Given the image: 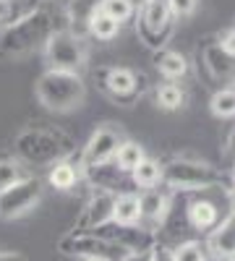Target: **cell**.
Here are the masks:
<instances>
[{"label": "cell", "instance_id": "2", "mask_svg": "<svg viewBox=\"0 0 235 261\" xmlns=\"http://www.w3.org/2000/svg\"><path fill=\"white\" fill-rule=\"evenodd\" d=\"M162 183L173 191L183 193H199V191H215V188H230L232 175L220 167H215L206 160L196 157H173L162 162Z\"/></svg>", "mask_w": 235, "mask_h": 261}, {"label": "cell", "instance_id": "26", "mask_svg": "<svg viewBox=\"0 0 235 261\" xmlns=\"http://www.w3.org/2000/svg\"><path fill=\"white\" fill-rule=\"evenodd\" d=\"M173 258L175 261H206L209 248H206V243L196 241V238H188V241L173 246Z\"/></svg>", "mask_w": 235, "mask_h": 261}, {"label": "cell", "instance_id": "12", "mask_svg": "<svg viewBox=\"0 0 235 261\" xmlns=\"http://www.w3.org/2000/svg\"><path fill=\"white\" fill-rule=\"evenodd\" d=\"M115 191H108V188H94L89 201L84 204L81 209V217L76 222V230L73 232H89V230H97L102 225H108L113 220V206H115Z\"/></svg>", "mask_w": 235, "mask_h": 261}, {"label": "cell", "instance_id": "10", "mask_svg": "<svg viewBox=\"0 0 235 261\" xmlns=\"http://www.w3.org/2000/svg\"><path fill=\"white\" fill-rule=\"evenodd\" d=\"M123 130L115 128L113 123H102L92 130L89 141L81 146V157H79V165L81 170L87 172L92 167H99V165H108L115 160V151L118 146L123 144Z\"/></svg>", "mask_w": 235, "mask_h": 261}, {"label": "cell", "instance_id": "13", "mask_svg": "<svg viewBox=\"0 0 235 261\" xmlns=\"http://www.w3.org/2000/svg\"><path fill=\"white\" fill-rule=\"evenodd\" d=\"M173 199H175V191L167 188L165 183L157 186V188H146V191H139V201H141V225L149 227V230H160L165 217L173 206Z\"/></svg>", "mask_w": 235, "mask_h": 261}, {"label": "cell", "instance_id": "39", "mask_svg": "<svg viewBox=\"0 0 235 261\" xmlns=\"http://www.w3.org/2000/svg\"><path fill=\"white\" fill-rule=\"evenodd\" d=\"M84 261H94V258H84Z\"/></svg>", "mask_w": 235, "mask_h": 261}, {"label": "cell", "instance_id": "16", "mask_svg": "<svg viewBox=\"0 0 235 261\" xmlns=\"http://www.w3.org/2000/svg\"><path fill=\"white\" fill-rule=\"evenodd\" d=\"M154 65H157V71L165 81H183L191 73V58L180 50H173V47L160 50Z\"/></svg>", "mask_w": 235, "mask_h": 261}, {"label": "cell", "instance_id": "35", "mask_svg": "<svg viewBox=\"0 0 235 261\" xmlns=\"http://www.w3.org/2000/svg\"><path fill=\"white\" fill-rule=\"evenodd\" d=\"M230 175H232V180H235V160H232V167H230Z\"/></svg>", "mask_w": 235, "mask_h": 261}, {"label": "cell", "instance_id": "1", "mask_svg": "<svg viewBox=\"0 0 235 261\" xmlns=\"http://www.w3.org/2000/svg\"><path fill=\"white\" fill-rule=\"evenodd\" d=\"M71 13L60 6L45 3L29 13H24L18 21L0 34V55L6 58H21L32 53L34 47H45V42L60 32V29H71L68 27Z\"/></svg>", "mask_w": 235, "mask_h": 261}, {"label": "cell", "instance_id": "36", "mask_svg": "<svg viewBox=\"0 0 235 261\" xmlns=\"http://www.w3.org/2000/svg\"><path fill=\"white\" fill-rule=\"evenodd\" d=\"M217 261H235V258H217Z\"/></svg>", "mask_w": 235, "mask_h": 261}, {"label": "cell", "instance_id": "7", "mask_svg": "<svg viewBox=\"0 0 235 261\" xmlns=\"http://www.w3.org/2000/svg\"><path fill=\"white\" fill-rule=\"evenodd\" d=\"M45 60L47 68L60 71H76L81 73L84 65L89 63V42L73 29H60L45 42Z\"/></svg>", "mask_w": 235, "mask_h": 261}, {"label": "cell", "instance_id": "5", "mask_svg": "<svg viewBox=\"0 0 235 261\" xmlns=\"http://www.w3.org/2000/svg\"><path fill=\"white\" fill-rule=\"evenodd\" d=\"M16 151L21 162L29 165H53L63 157H68V139L53 134V130L45 128H29L16 139Z\"/></svg>", "mask_w": 235, "mask_h": 261}, {"label": "cell", "instance_id": "17", "mask_svg": "<svg viewBox=\"0 0 235 261\" xmlns=\"http://www.w3.org/2000/svg\"><path fill=\"white\" fill-rule=\"evenodd\" d=\"M81 178H84L81 165H79V162H71L68 157L53 162L50 170H47V183H50L55 191H71Z\"/></svg>", "mask_w": 235, "mask_h": 261}, {"label": "cell", "instance_id": "37", "mask_svg": "<svg viewBox=\"0 0 235 261\" xmlns=\"http://www.w3.org/2000/svg\"><path fill=\"white\" fill-rule=\"evenodd\" d=\"M206 261H217V258H215V256H209V258H206Z\"/></svg>", "mask_w": 235, "mask_h": 261}, {"label": "cell", "instance_id": "22", "mask_svg": "<svg viewBox=\"0 0 235 261\" xmlns=\"http://www.w3.org/2000/svg\"><path fill=\"white\" fill-rule=\"evenodd\" d=\"M144 157H146V149H144L139 141H134V139H123V144L118 146L113 162H115V167H118L120 172L131 175V172L144 162Z\"/></svg>", "mask_w": 235, "mask_h": 261}, {"label": "cell", "instance_id": "28", "mask_svg": "<svg viewBox=\"0 0 235 261\" xmlns=\"http://www.w3.org/2000/svg\"><path fill=\"white\" fill-rule=\"evenodd\" d=\"M217 42L222 45V50H225L230 58H235V27H230V29H225L222 34H217Z\"/></svg>", "mask_w": 235, "mask_h": 261}, {"label": "cell", "instance_id": "3", "mask_svg": "<svg viewBox=\"0 0 235 261\" xmlns=\"http://www.w3.org/2000/svg\"><path fill=\"white\" fill-rule=\"evenodd\" d=\"M34 94L39 105L53 113H73L87 102V81L76 71L47 68L37 79Z\"/></svg>", "mask_w": 235, "mask_h": 261}, {"label": "cell", "instance_id": "20", "mask_svg": "<svg viewBox=\"0 0 235 261\" xmlns=\"http://www.w3.org/2000/svg\"><path fill=\"white\" fill-rule=\"evenodd\" d=\"M120 27H123V24H118V21L110 18L108 13H102L97 6L87 13V32H89V37L97 39V42H113V39L120 34Z\"/></svg>", "mask_w": 235, "mask_h": 261}, {"label": "cell", "instance_id": "21", "mask_svg": "<svg viewBox=\"0 0 235 261\" xmlns=\"http://www.w3.org/2000/svg\"><path fill=\"white\" fill-rule=\"evenodd\" d=\"M131 186L139 188V191H146V188H157L162 186V162L154 160V157H144V162L131 172Z\"/></svg>", "mask_w": 235, "mask_h": 261}, {"label": "cell", "instance_id": "6", "mask_svg": "<svg viewBox=\"0 0 235 261\" xmlns=\"http://www.w3.org/2000/svg\"><path fill=\"white\" fill-rule=\"evenodd\" d=\"M136 34L149 50H165L175 32V18L170 13L167 0H149L141 8H136Z\"/></svg>", "mask_w": 235, "mask_h": 261}, {"label": "cell", "instance_id": "9", "mask_svg": "<svg viewBox=\"0 0 235 261\" xmlns=\"http://www.w3.org/2000/svg\"><path fill=\"white\" fill-rule=\"evenodd\" d=\"M60 251L81 256V258H94V261H123L131 251H125L123 246L108 241L102 235L94 232H71L60 241Z\"/></svg>", "mask_w": 235, "mask_h": 261}, {"label": "cell", "instance_id": "30", "mask_svg": "<svg viewBox=\"0 0 235 261\" xmlns=\"http://www.w3.org/2000/svg\"><path fill=\"white\" fill-rule=\"evenodd\" d=\"M225 149H222V154L225 157H230V160H235V125L227 130V136H225V144H222Z\"/></svg>", "mask_w": 235, "mask_h": 261}, {"label": "cell", "instance_id": "31", "mask_svg": "<svg viewBox=\"0 0 235 261\" xmlns=\"http://www.w3.org/2000/svg\"><path fill=\"white\" fill-rule=\"evenodd\" d=\"M13 13V3L11 0H0V24H6Z\"/></svg>", "mask_w": 235, "mask_h": 261}, {"label": "cell", "instance_id": "15", "mask_svg": "<svg viewBox=\"0 0 235 261\" xmlns=\"http://www.w3.org/2000/svg\"><path fill=\"white\" fill-rule=\"evenodd\" d=\"M206 248L215 258H235V212H227L220 225L209 232Z\"/></svg>", "mask_w": 235, "mask_h": 261}, {"label": "cell", "instance_id": "23", "mask_svg": "<svg viewBox=\"0 0 235 261\" xmlns=\"http://www.w3.org/2000/svg\"><path fill=\"white\" fill-rule=\"evenodd\" d=\"M209 113L220 118V120H230L235 118V89L230 86H220V89L209 97Z\"/></svg>", "mask_w": 235, "mask_h": 261}, {"label": "cell", "instance_id": "38", "mask_svg": "<svg viewBox=\"0 0 235 261\" xmlns=\"http://www.w3.org/2000/svg\"><path fill=\"white\" fill-rule=\"evenodd\" d=\"M232 89H235V79H232Z\"/></svg>", "mask_w": 235, "mask_h": 261}, {"label": "cell", "instance_id": "27", "mask_svg": "<svg viewBox=\"0 0 235 261\" xmlns=\"http://www.w3.org/2000/svg\"><path fill=\"white\" fill-rule=\"evenodd\" d=\"M199 3H201V0H167L170 13H173L175 21H186V18H191V16H196Z\"/></svg>", "mask_w": 235, "mask_h": 261}, {"label": "cell", "instance_id": "33", "mask_svg": "<svg viewBox=\"0 0 235 261\" xmlns=\"http://www.w3.org/2000/svg\"><path fill=\"white\" fill-rule=\"evenodd\" d=\"M0 261H29V258L18 251H0Z\"/></svg>", "mask_w": 235, "mask_h": 261}, {"label": "cell", "instance_id": "19", "mask_svg": "<svg viewBox=\"0 0 235 261\" xmlns=\"http://www.w3.org/2000/svg\"><path fill=\"white\" fill-rule=\"evenodd\" d=\"M113 222L118 225H141V201L136 191H123L115 196Z\"/></svg>", "mask_w": 235, "mask_h": 261}, {"label": "cell", "instance_id": "11", "mask_svg": "<svg viewBox=\"0 0 235 261\" xmlns=\"http://www.w3.org/2000/svg\"><path fill=\"white\" fill-rule=\"evenodd\" d=\"M199 65L206 71V76L217 84H227L235 79V58H230L222 45L217 42V37H206L204 42H199L196 50Z\"/></svg>", "mask_w": 235, "mask_h": 261}, {"label": "cell", "instance_id": "18", "mask_svg": "<svg viewBox=\"0 0 235 261\" xmlns=\"http://www.w3.org/2000/svg\"><path fill=\"white\" fill-rule=\"evenodd\" d=\"M154 102L165 113H178L188 102V92H186V86L180 81H162L154 89Z\"/></svg>", "mask_w": 235, "mask_h": 261}, {"label": "cell", "instance_id": "34", "mask_svg": "<svg viewBox=\"0 0 235 261\" xmlns=\"http://www.w3.org/2000/svg\"><path fill=\"white\" fill-rule=\"evenodd\" d=\"M134 3H136V8H141L144 3H149V0H134Z\"/></svg>", "mask_w": 235, "mask_h": 261}, {"label": "cell", "instance_id": "32", "mask_svg": "<svg viewBox=\"0 0 235 261\" xmlns=\"http://www.w3.org/2000/svg\"><path fill=\"white\" fill-rule=\"evenodd\" d=\"M123 261H152V251H134V253H128Z\"/></svg>", "mask_w": 235, "mask_h": 261}, {"label": "cell", "instance_id": "8", "mask_svg": "<svg viewBox=\"0 0 235 261\" xmlns=\"http://www.w3.org/2000/svg\"><path fill=\"white\" fill-rule=\"evenodd\" d=\"M39 201H42V183L39 178L27 175L24 180L0 191V220L3 222L21 220L29 212H34Z\"/></svg>", "mask_w": 235, "mask_h": 261}, {"label": "cell", "instance_id": "29", "mask_svg": "<svg viewBox=\"0 0 235 261\" xmlns=\"http://www.w3.org/2000/svg\"><path fill=\"white\" fill-rule=\"evenodd\" d=\"M152 261H175V258H173V248L157 241L154 248H152Z\"/></svg>", "mask_w": 235, "mask_h": 261}, {"label": "cell", "instance_id": "4", "mask_svg": "<svg viewBox=\"0 0 235 261\" xmlns=\"http://www.w3.org/2000/svg\"><path fill=\"white\" fill-rule=\"evenodd\" d=\"M94 81L105 97L123 107H131L146 92V76L128 65H99L94 71Z\"/></svg>", "mask_w": 235, "mask_h": 261}, {"label": "cell", "instance_id": "14", "mask_svg": "<svg viewBox=\"0 0 235 261\" xmlns=\"http://www.w3.org/2000/svg\"><path fill=\"white\" fill-rule=\"evenodd\" d=\"M222 220V212L217 206V201H212L206 191L194 193V199L188 201V225L194 227V232L209 235Z\"/></svg>", "mask_w": 235, "mask_h": 261}, {"label": "cell", "instance_id": "25", "mask_svg": "<svg viewBox=\"0 0 235 261\" xmlns=\"http://www.w3.org/2000/svg\"><path fill=\"white\" fill-rule=\"evenodd\" d=\"M97 8L102 13H108L110 18H115L118 24H125L136 16V3L134 0H99Z\"/></svg>", "mask_w": 235, "mask_h": 261}, {"label": "cell", "instance_id": "24", "mask_svg": "<svg viewBox=\"0 0 235 261\" xmlns=\"http://www.w3.org/2000/svg\"><path fill=\"white\" fill-rule=\"evenodd\" d=\"M27 175L29 172L18 157H0V191L18 183V180H24Z\"/></svg>", "mask_w": 235, "mask_h": 261}]
</instances>
